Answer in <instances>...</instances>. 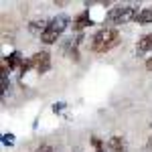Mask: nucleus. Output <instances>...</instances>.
<instances>
[{
  "mask_svg": "<svg viewBox=\"0 0 152 152\" xmlns=\"http://www.w3.org/2000/svg\"><path fill=\"white\" fill-rule=\"evenodd\" d=\"M120 41H122L120 31L112 28V26H105V28H99V31L89 39V49H91L94 53H107V51H112L114 47H118Z\"/></svg>",
  "mask_w": 152,
  "mask_h": 152,
  "instance_id": "nucleus-1",
  "label": "nucleus"
},
{
  "mask_svg": "<svg viewBox=\"0 0 152 152\" xmlns=\"http://www.w3.org/2000/svg\"><path fill=\"white\" fill-rule=\"evenodd\" d=\"M67 26H69V16H67V14H59V16H55V18H51L47 31L41 35V41H43L45 45H53L59 37L65 33Z\"/></svg>",
  "mask_w": 152,
  "mask_h": 152,
  "instance_id": "nucleus-2",
  "label": "nucleus"
},
{
  "mask_svg": "<svg viewBox=\"0 0 152 152\" xmlns=\"http://www.w3.org/2000/svg\"><path fill=\"white\" fill-rule=\"evenodd\" d=\"M138 12L140 10H138L136 4H116L112 10L107 12L105 20L110 24H122V23H128V20H134Z\"/></svg>",
  "mask_w": 152,
  "mask_h": 152,
  "instance_id": "nucleus-3",
  "label": "nucleus"
},
{
  "mask_svg": "<svg viewBox=\"0 0 152 152\" xmlns=\"http://www.w3.org/2000/svg\"><path fill=\"white\" fill-rule=\"evenodd\" d=\"M31 65H33V69H35L39 75L47 73V71L51 69V55H49V51H39V53H35V55L31 57Z\"/></svg>",
  "mask_w": 152,
  "mask_h": 152,
  "instance_id": "nucleus-4",
  "label": "nucleus"
},
{
  "mask_svg": "<svg viewBox=\"0 0 152 152\" xmlns=\"http://www.w3.org/2000/svg\"><path fill=\"white\" fill-rule=\"evenodd\" d=\"M89 24H94L91 16H89V10L79 12V14H77L75 18H73V28H75V31H79V33H81L85 26H89Z\"/></svg>",
  "mask_w": 152,
  "mask_h": 152,
  "instance_id": "nucleus-5",
  "label": "nucleus"
},
{
  "mask_svg": "<svg viewBox=\"0 0 152 152\" xmlns=\"http://www.w3.org/2000/svg\"><path fill=\"white\" fill-rule=\"evenodd\" d=\"M152 51V33L150 35H144L138 41V45H136V55L142 57V55H146V53H150Z\"/></svg>",
  "mask_w": 152,
  "mask_h": 152,
  "instance_id": "nucleus-6",
  "label": "nucleus"
},
{
  "mask_svg": "<svg viewBox=\"0 0 152 152\" xmlns=\"http://www.w3.org/2000/svg\"><path fill=\"white\" fill-rule=\"evenodd\" d=\"M47 26H49V20H47V18H35L33 23L28 24V31H31L33 35H39V37H41L45 31H47Z\"/></svg>",
  "mask_w": 152,
  "mask_h": 152,
  "instance_id": "nucleus-7",
  "label": "nucleus"
},
{
  "mask_svg": "<svg viewBox=\"0 0 152 152\" xmlns=\"http://www.w3.org/2000/svg\"><path fill=\"white\" fill-rule=\"evenodd\" d=\"M4 63L8 65V69H16V67L20 69V67H23V63H24V59H23V55H20L18 51H12L10 55L4 59Z\"/></svg>",
  "mask_w": 152,
  "mask_h": 152,
  "instance_id": "nucleus-8",
  "label": "nucleus"
},
{
  "mask_svg": "<svg viewBox=\"0 0 152 152\" xmlns=\"http://www.w3.org/2000/svg\"><path fill=\"white\" fill-rule=\"evenodd\" d=\"M107 148L112 152H126V142H124L122 136H112L107 140Z\"/></svg>",
  "mask_w": 152,
  "mask_h": 152,
  "instance_id": "nucleus-9",
  "label": "nucleus"
},
{
  "mask_svg": "<svg viewBox=\"0 0 152 152\" xmlns=\"http://www.w3.org/2000/svg\"><path fill=\"white\" fill-rule=\"evenodd\" d=\"M134 23L136 24H150L152 23V8H142V10L136 14Z\"/></svg>",
  "mask_w": 152,
  "mask_h": 152,
  "instance_id": "nucleus-10",
  "label": "nucleus"
},
{
  "mask_svg": "<svg viewBox=\"0 0 152 152\" xmlns=\"http://www.w3.org/2000/svg\"><path fill=\"white\" fill-rule=\"evenodd\" d=\"M2 144L4 146H14V134H10V132L2 134Z\"/></svg>",
  "mask_w": 152,
  "mask_h": 152,
  "instance_id": "nucleus-11",
  "label": "nucleus"
},
{
  "mask_svg": "<svg viewBox=\"0 0 152 152\" xmlns=\"http://www.w3.org/2000/svg\"><path fill=\"white\" fill-rule=\"evenodd\" d=\"M91 144H94V148H95L97 152H104V142L99 140L97 136H94V138H91Z\"/></svg>",
  "mask_w": 152,
  "mask_h": 152,
  "instance_id": "nucleus-12",
  "label": "nucleus"
},
{
  "mask_svg": "<svg viewBox=\"0 0 152 152\" xmlns=\"http://www.w3.org/2000/svg\"><path fill=\"white\" fill-rule=\"evenodd\" d=\"M35 152H55V150H53V146H49V144H43V146H39Z\"/></svg>",
  "mask_w": 152,
  "mask_h": 152,
  "instance_id": "nucleus-13",
  "label": "nucleus"
},
{
  "mask_svg": "<svg viewBox=\"0 0 152 152\" xmlns=\"http://www.w3.org/2000/svg\"><path fill=\"white\" fill-rule=\"evenodd\" d=\"M63 107H65V104H63V102H59V104H55V105H53V112L57 114V112H61V110H63Z\"/></svg>",
  "mask_w": 152,
  "mask_h": 152,
  "instance_id": "nucleus-14",
  "label": "nucleus"
},
{
  "mask_svg": "<svg viewBox=\"0 0 152 152\" xmlns=\"http://www.w3.org/2000/svg\"><path fill=\"white\" fill-rule=\"evenodd\" d=\"M146 69L152 71V57H148V61H146Z\"/></svg>",
  "mask_w": 152,
  "mask_h": 152,
  "instance_id": "nucleus-15",
  "label": "nucleus"
}]
</instances>
